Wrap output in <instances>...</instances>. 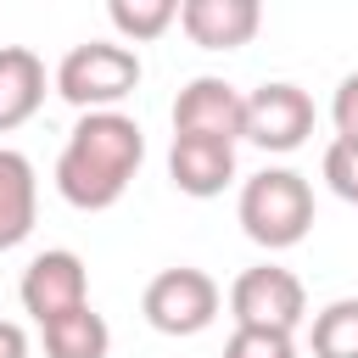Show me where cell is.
Returning <instances> with one entry per match:
<instances>
[{"mask_svg": "<svg viewBox=\"0 0 358 358\" xmlns=\"http://www.w3.org/2000/svg\"><path fill=\"white\" fill-rule=\"evenodd\" d=\"M140 162H145V129L129 112H78L56 157V190L78 213H106L134 185Z\"/></svg>", "mask_w": 358, "mask_h": 358, "instance_id": "cell-1", "label": "cell"}, {"mask_svg": "<svg viewBox=\"0 0 358 358\" xmlns=\"http://www.w3.org/2000/svg\"><path fill=\"white\" fill-rule=\"evenodd\" d=\"M235 218L246 241H257L263 252H285L313 229V185L296 168H263L241 185Z\"/></svg>", "mask_w": 358, "mask_h": 358, "instance_id": "cell-2", "label": "cell"}, {"mask_svg": "<svg viewBox=\"0 0 358 358\" xmlns=\"http://www.w3.org/2000/svg\"><path fill=\"white\" fill-rule=\"evenodd\" d=\"M140 73L145 67H140V56L129 45H117V39H84V45H73L56 62L50 90L67 106H78V112H123V101L140 90Z\"/></svg>", "mask_w": 358, "mask_h": 358, "instance_id": "cell-3", "label": "cell"}, {"mask_svg": "<svg viewBox=\"0 0 358 358\" xmlns=\"http://www.w3.org/2000/svg\"><path fill=\"white\" fill-rule=\"evenodd\" d=\"M224 308V291L207 268H190V263H173L162 274L145 280V296H140V313L157 336H201Z\"/></svg>", "mask_w": 358, "mask_h": 358, "instance_id": "cell-4", "label": "cell"}, {"mask_svg": "<svg viewBox=\"0 0 358 358\" xmlns=\"http://www.w3.org/2000/svg\"><path fill=\"white\" fill-rule=\"evenodd\" d=\"M229 319H235V330H280V336H296V324L308 319V291L280 263L241 268L235 285H229Z\"/></svg>", "mask_w": 358, "mask_h": 358, "instance_id": "cell-5", "label": "cell"}, {"mask_svg": "<svg viewBox=\"0 0 358 358\" xmlns=\"http://www.w3.org/2000/svg\"><path fill=\"white\" fill-rule=\"evenodd\" d=\"M313 134V95L291 78H268L246 95V129L241 140L263 145V151H296Z\"/></svg>", "mask_w": 358, "mask_h": 358, "instance_id": "cell-6", "label": "cell"}, {"mask_svg": "<svg viewBox=\"0 0 358 358\" xmlns=\"http://www.w3.org/2000/svg\"><path fill=\"white\" fill-rule=\"evenodd\" d=\"M17 296H22V313H28L34 324H50V319H62V313H73V308H90V268H84L78 252L50 246V252H39V257L22 268Z\"/></svg>", "mask_w": 358, "mask_h": 358, "instance_id": "cell-7", "label": "cell"}, {"mask_svg": "<svg viewBox=\"0 0 358 358\" xmlns=\"http://www.w3.org/2000/svg\"><path fill=\"white\" fill-rule=\"evenodd\" d=\"M246 129V95L229 84V78H190L179 95H173V134H201V140H241Z\"/></svg>", "mask_w": 358, "mask_h": 358, "instance_id": "cell-8", "label": "cell"}, {"mask_svg": "<svg viewBox=\"0 0 358 358\" xmlns=\"http://www.w3.org/2000/svg\"><path fill=\"white\" fill-rule=\"evenodd\" d=\"M179 28L201 50H241L263 28L257 0H179Z\"/></svg>", "mask_w": 358, "mask_h": 358, "instance_id": "cell-9", "label": "cell"}, {"mask_svg": "<svg viewBox=\"0 0 358 358\" xmlns=\"http://www.w3.org/2000/svg\"><path fill=\"white\" fill-rule=\"evenodd\" d=\"M168 179L179 196H224V185H235V145L229 140H201V134H173L168 145Z\"/></svg>", "mask_w": 358, "mask_h": 358, "instance_id": "cell-10", "label": "cell"}, {"mask_svg": "<svg viewBox=\"0 0 358 358\" xmlns=\"http://www.w3.org/2000/svg\"><path fill=\"white\" fill-rule=\"evenodd\" d=\"M45 62L28 45H0V134L22 129L39 106H45Z\"/></svg>", "mask_w": 358, "mask_h": 358, "instance_id": "cell-11", "label": "cell"}, {"mask_svg": "<svg viewBox=\"0 0 358 358\" xmlns=\"http://www.w3.org/2000/svg\"><path fill=\"white\" fill-rule=\"evenodd\" d=\"M34 218H39V179H34V162L11 145H0V252L22 246L34 235Z\"/></svg>", "mask_w": 358, "mask_h": 358, "instance_id": "cell-12", "label": "cell"}, {"mask_svg": "<svg viewBox=\"0 0 358 358\" xmlns=\"http://www.w3.org/2000/svg\"><path fill=\"white\" fill-rule=\"evenodd\" d=\"M39 341H45V358H106L112 352V330L95 308H73L39 324Z\"/></svg>", "mask_w": 358, "mask_h": 358, "instance_id": "cell-13", "label": "cell"}, {"mask_svg": "<svg viewBox=\"0 0 358 358\" xmlns=\"http://www.w3.org/2000/svg\"><path fill=\"white\" fill-rule=\"evenodd\" d=\"M106 17H112V28H117V45L134 50V45L162 39V34L179 22V0H112Z\"/></svg>", "mask_w": 358, "mask_h": 358, "instance_id": "cell-14", "label": "cell"}, {"mask_svg": "<svg viewBox=\"0 0 358 358\" xmlns=\"http://www.w3.org/2000/svg\"><path fill=\"white\" fill-rule=\"evenodd\" d=\"M313 358H358V296H336L308 324Z\"/></svg>", "mask_w": 358, "mask_h": 358, "instance_id": "cell-15", "label": "cell"}, {"mask_svg": "<svg viewBox=\"0 0 358 358\" xmlns=\"http://www.w3.org/2000/svg\"><path fill=\"white\" fill-rule=\"evenodd\" d=\"M319 168H324V185H330L341 201L358 207V140H330Z\"/></svg>", "mask_w": 358, "mask_h": 358, "instance_id": "cell-16", "label": "cell"}, {"mask_svg": "<svg viewBox=\"0 0 358 358\" xmlns=\"http://www.w3.org/2000/svg\"><path fill=\"white\" fill-rule=\"evenodd\" d=\"M224 358H296V336H280V330H229Z\"/></svg>", "mask_w": 358, "mask_h": 358, "instance_id": "cell-17", "label": "cell"}, {"mask_svg": "<svg viewBox=\"0 0 358 358\" xmlns=\"http://www.w3.org/2000/svg\"><path fill=\"white\" fill-rule=\"evenodd\" d=\"M330 123H336V140H358V73H347V78L336 84Z\"/></svg>", "mask_w": 358, "mask_h": 358, "instance_id": "cell-18", "label": "cell"}, {"mask_svg": "<svg viewBox=\"0 0 358 358\" xmlns=\"http://www.w3.org/2000/svg\"><path fill=\"white\" fill-rule=\"evenodd\" d=\"M0 358H28V330L17 319H0Z\"/></svg>", "mask_w": 358, "mask_h": 358, "instance_id": "cell-19", "label": "cell"}]
</instances>
